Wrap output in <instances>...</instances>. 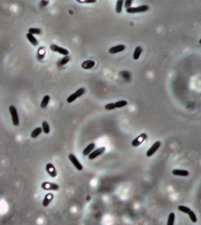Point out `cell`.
Returning <instances> with one entry per match:
<instances>
[{"label":"cell","instance_id":"6da1fadb","mask_svg":"<svg viewBox=\"0 0 201 225\" xmlns=\"http://www.w3.org/2000/svg\"><path fill=\"white\" fill-rule=\"evenodd\" d=\"M149 9L148 5H140L138 7H131L129 9H127L126 11L129 14H136V13H142L145 12Z\"/></svg>","mask_w":201,"mask_h":225},{"label":"cell","instance_id":"7a4b0ae2","mask_svg":"<svg viewBox=\"0 0 201 225\" xmlns=\"http://www.w3.org/2000/svg\"><path fill=\"white\" fill-rule=\"evenodd\" d=\"M9 112L12 117V122H13V124L14 126H18L19 120V116L17 113V110L14 106H9Z\"/></svg>","mask_w":201,"mask_h":225},{"label":"cell","instance_id":"3957f363","mask_svg":"<svg viewBox=\"0 0 201 225\" xmlns=\"http://www.w3.org/2000/svg\"><path fill=\"white\" fill-rule=\"evenodd\" d=\"M85 92H86V90L84 89V88H81V89L78 90L76 92H74V94H72L71 95L69 96V98L67 99V102H68V103L74 102L76 99L79 98V97H80V96H81L82 95H84V93H85Z\"/></svg>","mask_w":201,"mask_h":225},{"label":"cell","instance_id":"277c9868","mask_svg":"<svg viewBox=\"0 0 201 225\" xmlns=\"http://www.w3.org/2000/svg\"><path fill=\"white\" fill-rule=\"evenodd\" d=\"M50 49L53 51H55V53H58L60 54H62L63 56H69V51H68L67 49H64V48L63 47H60L57 45H54V44H53V45L50 46Z\"/></svg>","mask_w":201,"mask_h":225},{"label":"cell","instance_id":"5b68a950","mask_svg":"<svg viewBox=\"0 0 201 225\" xmlns=\"http://www.w3.org/2000/svg\"><path fill=\"white\" fill-rule=\"evenodd\" d=\"M105 150H106V148H104V147L99 148H97V149H96L95 151H92L91 154L88 155V158H89V159H91V160L94 159L96 158H97L98 156H100V154H102L103 153L105 152Z\"/></svg>","mask_w":201,"mask_h":225},{"label":"cell","instance_id":"8992f818","mask_svg":"<svg viewBox=\"0 0 201 225\" xmlns=\"http://www.w3.org/2000/svg\"><path fill=\"white\" fill-rule=\"evenodd\" d=\"M69 160L71 161V163L74 164V166L76 169H77L78 170H83L82 164L79 163V161L78 160V159L76 158L73 154H70L69 155Z\"/></svg>","mask_w":201,"mask_h":225},{"label":"cell","instance_id":"52a82bcc","mask_svg":"<svg viewBox=\"0 0 201 225\" xmlns=\"http://www.w3.org/2000/svg\"><path fill=\"white\" fill-rule=\"evenodd\" d=\"M160 144H162V143H160V141L155 142V143L153 144V145L150 147V149L147 151V153H146V156H147V157H151V156L153 155L159 149V148L160 147Z\"/></svg>","mask_w":201,"mask_h":225},{"label":"cell","instance_id":"ba28073f","mask_svg":"<svg viewBox=\"0 0 201 225\" xmlns=\"http://www.w3.org/2000/svg\"><path fill=\"white\" fill-rule=\"evenodd\" d=\"M42 187L44 189V190H47V191H58L59 189V186L57 184L54 183H49V182H44L42 185Z\"/></svg>","mask_w":201,"mask_h":225},{"label":"cell","instance_id":"9c48e42d","mask_svg":"<svg viewBox=\"0 0 201 225\" xmlns=\"http://www.w3.org/2000/svg\"><path fill=\"white\" fill-rule=\"evenodd\" d=\"M123 50H125V46L124 45H118L115 46L113 47H112L109 49V53L111 54H115V53H121Z\"/></svg>","mask_w":201,"mask_h":225},{"label":"cell","instance_id":"30bf717a","mask_svg":"<svg viewBox=\"0 0 201 225\" xmlns=\"http://www.w3.org/2000/svg\"><path fill=\"white\" fill-rule=\"evenodd\" d=\"M146 138V135L145 134H142L141 136H139V138H135L134 141H133V143H132V145L134 146V147H137V146H139V144H141L143 142H144V138Z\"/></svg>","mask_w":201,"mask_h":225},{"label":"cell","instance_id":"8fae6325","mask_svg":"<svg viewBox=\"0 0 201 225\" xmlns=\"http://www.w3.org/2000/svg\"><path fill=\"white\" fill-rule=\"evenodd\" d=\"M46 169H47V171L48 172V174H49L52 177H55V176L57 175V172H56V170H55V168L53 166V164H47Z\"/></svg>","mask_w":201,"mask_h":225},{"label":"cell","instance_id":"7c38bea8","mask_svg":"<svg viewBox=\"0 0 201 225\" xmlns=\"http://www.w3.org/2000/svg\"><path fill=\"white\" fill-rule=\"evenodd\" d=\"M95 62L93 61V60H87V61L84 62L82 63V67L84 68V69H91V68H92L94 66H95Z\"/></svg>","mask_w":201,"mask_h":225},{"label":"cell","instance_id":"4fadbf2b","mask_svg":"<svg viewBox=\"0 0 201 225\" xmlns=\"http://www.w3.org/2000/svg\"><path fill=\"white\" fill-rule=\"evenodd\" d=\"M188 171L185 170H174L172 171V175H178V176H183V177H186V176L188 175Z\"/></svg>","mask_w":201,"mask_h":225},{"label":"cell","instance_id":"5bb4252c","mask_svg":"<svg viewBox=\"0 0 201 225\" xmlns=\"http://www.w3.org/2000/svg\"><path fill=\"white\" fill-rule=\"evenodd\" d=\"M95 147H96L95 143H91V144H89V145H88V146L85 148V149H84V151H83V154L85 155V156L89 155V154H91V153L94 150Z\"/></svg>","mask_w":201,"mask_h":225},{"label":"cell","instance_id":"9a60e30c","mask_svg":"<svg viewBox=\"0 0 201 225\" xmlns=\"http://www.w3.org/2000/svg\"><path fill=\"white\" fill-rule=\"evenodd\" d=\"M53 198V194H51V193L47 194V195L45 196L44 200H43V202H42L43 207H47L48 205H49V203L52 202Z\"/></svg>","mask_w":201,"mask_h":225},{"label":"cell","instance_id":"2e32d148","mask_svg":"<svg viewBox=\"0 0 201 225\" xmlns=\"http://www.w3.org/2000/svg\"><path fill=\"white\" fill-rule=\"evenodd\" d=\"M26 37H27V39L29 40V41L33 46H37L38 45V41L37 40V38L34 36V35H32L31 33H27L26 34Z\"/></svg>","mask_w":201,"mask_h":225},{"label":"cell","instance_id":"e0dca14e","mask_svg":"<svg viewBox=\"0 0 201 225\" xmlns=\"http://www.w3.org/2000/svg\"><path fill=\"white\" fill-rule=\"evenodd\" d=\"M42 127H37L35 130L32 131L31 134V138H37V137L42 133Z\"/></svg>","mask_w":201,"mask_h":225},{"label":"cell","instance_id":"ac0fdd59","mask_svg":"<svg viewBox=\"0 0 201 225\" xmlns=\"http://www.w3.org/2000/svg\"><path fill=\"white\" fill-rule=\"evenodd\" d=\"M49 101H50V96L49 95H45V96H44V98L42 99V102H41V107L42 108V109H44V108H46L47 106Z\"/></svg>","mask_w":201,"mask_h":225},{"label":"cell","instance_id":"d6986e66","mask_svg":"<svg viewBox=\"0 0 201 225\" xmlns=\"http://www.w3.org/2000/svg\"><path fill=\"white\" fill-rule=\"evenodd\" d=\"M141 53H142V48L140 46H137L135 48L134 50V60H138L140 57V55H141Z\"/></svg>","mask_w":201,"mask_h":225},{"label":"cell","instance_id":"ffe728a7","mask_svg":"<svg viewBox=\"0 0 201 225\" xmlns=\"http://www.w3.org/2000/svg\"><path fill=\"white\" fill-rule=\"evenodd\" d=\"M123 3H124V2L123 1V0H118V1L117 2V3H116V12L117 13L120 14L122 12Z\"/></svg>","mask_w":201,"mask_h":225},{"label":"cell","instance_id":"44dd1931","mask_svg":"<svg viewBox=\"0 0 201 225\" xmlns=\"http://www.w3.org/2000/svg\"><path fill=\"white\" fill-rule=\"evenodd\" d=\"M42 131L44 132V133H46V134H48L49 133V132H50V127H49V124H48L46 121L45 122H42Z\"/></svg>","mask_w":201,"mask_h":225},{"label":"cell","instance_id":"7402d4cb","mask_svg":"<svg viewBox=\"0 0 201 225\" xmlns=\"http://www.w3.org/2000/svg\"><path fill=\"white\" fill-rule=\"evenodd\" d=\"M174 221H175V213L174 212H171L169 217H168L167 225H173Z\"/></svg>","mask_w":201,"mask_h":225},{"label":"cell","instance_id":"603a6c76","mask_svg":"<svg viewBox=\"0 0 201 225\" xmlns=\"http://www.w3.org/2000/svg\"><path fill=\"white\" fill-rule=\"evenodd\" d=\"M127 105H128V102L126 101V100H119V101L115 103L116 108H121L123 106H126Z\"/></svg>","mask_w":201,"mask_h":225},{"label":"cell","instance_id":"cb8c5ba5","mask_svg":"<svg viewBox=\"0 0 201 225\" xmlns=\"http://www.w3.org/2000/svg\"><path fill=\"white\" fill-rule=\"evenodd\" d=\"M70 60V57L69 56H64V57L62 58V60L58 62V65L59 66H63V65H65L67 62H69Z\"/></svg>","mask_w":201,"mask_h":225},{"label":"cell","instance_id":"d4e9b609","mask_svg":"<svg viewBox=\"0 0 201 225\" xmlns=\"http://www.w3.org/2000/svg\"><path fill=\"white\" fill-rule=\"evenodd\" d=\"M29 33L32 35H40L42 33V30L38 29V28H31V29H29Z\"/></svg>","mask_w":201,"mask_h":225},{"label":"cell","instance_id":"484cf974","mask_svg":"<svg viewBox=\"0 0 201 225\" xmlns=\"http://www.w3.org/2000/svg\"><path fill=\"white\" fill-rule=\"evenodd\" d=\"M178 209H179V211L183 212H185V213H188V212L191 211L189 207H185V206H182V205L178 207Z\"/></svg>","mask_w":201,"mask_h":225},{"label":"cell","instance_id":"4316f807","mask_svg":"<svg viewBox=\"0 0 201 225\" xmlns=\"http://www.w3.org/2000/svg\"><path fill=\"white\" fill-rule=\"evenodd\" d=\"M188 216H189V218H190V219H191V221L193 223H196L197 222V218H196V215H195V213L193 211H190L189 212H188Z\"/></svg>","mask_w":201,"mask_h":225},{"label":"cell","instance_id":"83f0119b","mask_svg":"<svg viewBox=\"0 0 201 225\" xmlns=\"http://www.w3.org/2000/svg\"><path fill=\"white\" fill-rule=\"evenodd\" d=\"M116 108V106L114 103H110V104H107V105L105 106V109L107 111H112V110H114Z\"/></svg>","mask_w":201,"mask_h":225},{"label":"cell","instance_id":"f1b7e54d","mask_svg":"<svg viewBox=\"0 0 201 225\" xmlns=\"http://www.w3.org/2000/svg\"><path fill=\"white\" fill-rule=\"evenodd\" d=\"M132 3H133L132 0H127V1L124 2V6L126 7V9H129V8H131Z\"/></svg>","mask_w":201,"mask_h":225},{"label":"cell","instance_id":"f546056e","mask_svg":"<svg viewBox=\"0 0 201 225\" xmlns=\"http://www.w3.org/2000/svg\"><path fill=\"white\" fill-rule=\"evenodd\" d=\"M199 43H200V44H201V39H200V40H199Z\"/></svg>","mask_w":201,"mask_h":225}]
</instances>
